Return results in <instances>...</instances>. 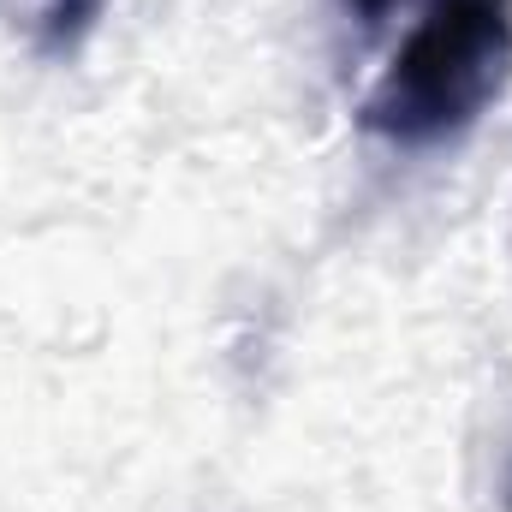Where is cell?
Returning a JSON list of instances; mask_svg holds the SVG:
<instances>
[{"mask_svg": "<svg viewBox=\"0 0 512 512\" xmlns=\"http://www.w3.org/2000/svg\"><path fill=\"white\" fill-rule=\"evenodd\" d=\"M512 78V0H423L399 36L364 126L399 149H435L471 131Z\"/></svg>", "mask_w": 512, "mask_h": 512, "instance_id": "1", "label": "cell"}, {"mask_svg": "<svg viewBox=\"0 0 512 512\" xmlns=\"http://www.w3.org/2000/svg\"><path fill=\"white\" fill-rule=\"evenodd\" d=\"M346 6H352V12H358L364 24H376V18H382V12L393 6V0H346Z\"/></svg>", "mask_w": 512, "mask_h": 512, "instance_id": "3", "label": "cell"}, {"mask_svg": "<svg viewBox=\"0 0 512 512\" xmlns=\"http://www.w3.org/2000/svg\"><path fill=\"white\" fill-rule=\"evenodd\" d=\"M102 0H42V42L48 48H72L90 24H96Z\"/></svg>", "mask_w": 512, "mask_h": 512, "instance_id": "2", "label": "cell"}]
</instances>
